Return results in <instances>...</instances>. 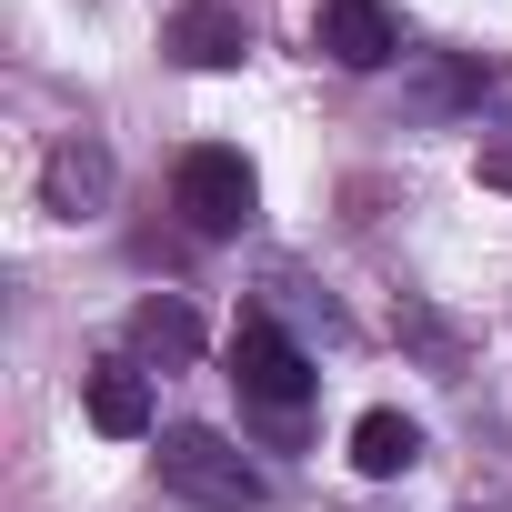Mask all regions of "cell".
<instances>
[{"label":"cell","instance_id":"6da1fadb","mask_svg":"<svg viewBox=\"0 0 512 512\" xmlns=\"http://www.w3.org/2000/svg\"><path fill=\"white\" fill-rule=\"evenodd\" d=\"M161 482H171L181 502H201V512H262V502H272L262 462H251L241 442H221L211 422H171V432H161Z\"/></svg>","mask_w":512,"mask_h":512},{"label":"cell","instance_id":"7a4b0ae2","mask_svg":"<svg viewBox=\"0 0 512 512\" xmlns=\"http://www.w3.org/2000/svg\"><path fill=\"white\" fill-rule=\"evenodd\" d=\"M231 382H241V402H251V412L292 422V412L312 402V382H322V372H312V352H302L272 312H241V322H231Z\"/></svg>","mask_w":512,"mask_h":512},{"label":"cell","instance_id":"3957f363","mask_svg":"<svg viewBox=\"0 0 512 512\" xmlns=\"http://www.w3.org/2000/svg\"><path fill=\"white\" fill-rule=\"evenodd\" d=\"M171 201H181V221L201 241H231V231H251V211H262V181H251V161L231 141H201V151H181Z\"/></svg>","mask_w":512,"mask_h":512},{"label":"cell","instance_id":"277c9868","mask_svg":"<svg viewBox=\"0 0 512 512\" xmlns=\"http://www.w3.org/2000/svg\"><path fill=\"white\" fill-rule=\"evenodd\" d=\"M312 41H322L342 71H382V61H402V21L382 11V0H312Z\"/></svg>","mask_w":512,"mask_h":512},{"label":"cell","instance_id":"5b68a950","mask_svg":"<svg viewBox=\"0 0 512 512\" xmlns=\"http://www.w3.org/2000/svg\"><path fill=\"white\" fill-rule=\"evenodd\" d=\"M161 51H171L181 71H231V61L251 51V31H241L231 0H181V11L161 21Z\"/></svg>","mask_w":512,"mask_h":512},{"label":"cell","instance_id":"8992f818","mask_svg":"<svg viewBox=\"0 0 512 512\" xmlns=\"http://www.w3.org/2000/svg\"><path fill=\"white\" fill-rule=\"evenodd\" d=\"M111 201V151L91 141V131H71L51 161H41V211H61V221H91Z\"/></svg>","mask_w":512,"mask_h":512},{"label":"cell","instance_id":"52a82bcc","mask_svg":"<svg viewBox=\"0 0 512 512\" xmlns=\"http://www.w3.org/2000/svg\"><path fill=\"white\" fill-rule=\"evenodd\" d=\"M482 91H492L482 61H442V51L432 61H402V111L412 121H462V111H482Z\"/></svg>","mask_w":512,"mask_h":512},{"label":"cell","instance_id":"ba28073f","mask_svg":"<svg viewBox=\"0 0 512 512\" xmlns=\"http://www.w3.org/2000/svg\"><path fill=\"white\" fill-rule=\"evenodd\" d=\"M81 402H91V432H111V442H151V382H141L131 362H101V372L81 382Z\"/></svg>","mask_w":512,"mask_h":512},{"label":"cell","instance_id":"9c48e42d","mask_svg":"<svg viewBox=\"0 0 512 512\" xmlns=\"http://www.w3.org/2000/svg\"><path fill=\"white\" fill-rule=\"evenodd\" d=\"M412 462H422V422H412V412H362V422H352V472L392 482V472H412Z\"/></svg>","mask_w":512,"mask_h":512},{"label":"cell","instance_id":"30bf717a","mask_svg":"<svg viewBox=\"0 0 512 512\" xmlns=\"http://www.w3.org/2000/svg\"><path fill=\"white\" fill-rule=\"evenodd\" d=\"M131 352H141V362H191V352H201L191 302H161V292H151V302L131 312Z\"/></svg>","mask_w":512,"mask_h":512},{"label":"cell","instance_id":"8fae6325","mask_svg":"<svg viewBox=\"0 0 512 512\" xmlns=\"http://www.w3.org/2000/svg\"><path fill=\"white\" fill-rule=\"evenodd\" d=\"M472 171H482L492 191H512V141H482V161H472Z\"/></svg>","mask_w":512,"mask_h":512}]
</instances>
